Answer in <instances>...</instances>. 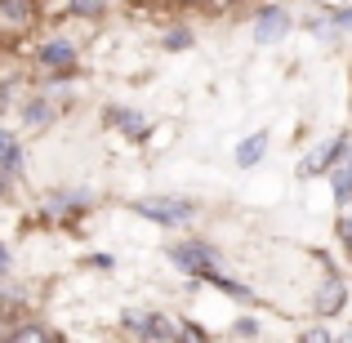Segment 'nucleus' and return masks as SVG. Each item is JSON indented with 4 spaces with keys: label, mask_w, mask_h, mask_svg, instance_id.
<instances>
[{
    "label": "nucleus",
    "mask_w": 352,
    "mask_h": 343,
    "mask_svg": "<svg viewBox=\"0 0 352 343\" xmlns=\"http://www.w3.org/2000/svg\"><path fill=\"white\" fill-rule=\"evenodd\" d=\"M134 214L152 219V223H161V228H174V223H188V219L197 214V206H192V201H134Z\"/></svg>",
    "instance_id": "obj_1"
},
{
    "label": "nucleus",
    "mask_w": 352,
    "mask_h": 343,
    "mask_svg": "<svg viewBox=\"0 0 352 343\" xmlns=\"http://www.w3.org/2000/svg\"><path fill=\"white\" fill-rule=\"evenodd\" d=\"M170 258L183 267V272H214L210 263H219V254H214V245H206V241H183V245H174L170 250Z\"/></svg>",
    "instance_id": "obj_2"
},
{
    "label": "nucleus",
    "mask_w": 352,
    "mask_h": 343,
    "mask_svg": "<svg viewBox=\"0 0 352 343\" xmlns=\"http://www.w3.org/2000/svg\"><path fill=\"white\" fill-rule=\"evenodd\" d=\"M344 147H348V138H344V134H335L326 147H317V152H312V161H303V174H317V170H326V165H335Z\"/></svg>",
    "instance_id": "obj_3"
},
{
    "label": "nucleus",
    "mask_w": 352,
    "mask_h": 343,
    "mask_svg": "<svg viewBox=\"0 0 352 343\" xmlns=\"http://www.w3.org/2000/svg\"><path fill=\"white\" fill-rule=\"evenodd\" d=\"M285 27H290V18H285L281 9H263V14H258V27H254V41L267 45V41H276Z\"/></svg>",
    "instance_id": "obj_4"
},
{
    "label": "nucleus",
    "mask_w": 352,
    "mask_h": 343,
    "mask_svg": "<svg viewBox=\"0 0 352 343\" xmlns=\"http://www.w3.org/2000/svg\"><path fill=\"white\" fill-rule=\"evenodd\" d=\"M107 120H112L116 129H125L129 138H147V120L138 112H129V107H107Z\"/></svg>",
    "instance_id": "obj_5"
},
{
    "label": "nucleus",
    "mask_w": 352,
    "mask_h": 343,
    "mask_svg": "<svg viewBox=\"0 0 352 343\" xmlns=\"http://www.w3.org/2000/svg\"><path fill=\"white\" fill-rule=\"evenodd\" d=\"M339 308H344V281L330 276V281L321 285V294H317V312H321V317H330V312H339Z\"/></svg>",
    "instance_id": "obj_6"
},
{
    "label": "nucleus",
    "mask_w": 352,
    "mask_h": 343,
    "mask_svg": "<svg viewBox=\"0 0 352 343\" xmlns=\"http://www.w3.org/2000/svg\"><path fill=\"white\" fill-rule=\"evenodd\" d=\"M263 147H267V134H254V138H245V143L236 147V165H241V170L258 165V161H263Z\"/></svg>",
    "instance_id": "obj_7"
},
{
    "label": "nucleus",
    "mask_w": 352,
    "mask_h": 343,
    "mask_svg": "<svg viewBox=\"0 0 352 343\" xmlns=\"http://www.w3.org/2000/svg\"><path fill=\"white\" fill-rule=\"evenodd\" d=\"M41 63L45 67H67V63H76V49H72L67 41H54V45L41 49Z\"/></svg>",
    "instance_id": "obj_8"
},
{
    "label": "nucleus",
    "mask_w": 352,
    "mask_h": 343,
    "mask_svg": "<svg viewBox=\"0 0 352 343\" xmlns=\"http://www.w3.org/2000/svg\"><path fill=\"white\" fill-rule=\"evenodd\" d=\"M27 18H32V0H0V23L23 27Z\"/></svg>",
    "instance_id": "obj_9"
},
{
    "label": "nucleus",
    "mask_w": 352,
    "mask_h": 343,
    "mask_svg": "<svg viewBox=\"0 0 352 343\" xmlns=\"http://www.w3.org/2000/svg\"><path fill=\"white\" fill-rule=\"evenodd\" d=\"M335 197L339 201H352V156H348V165H339V170H335Z\"/></svg>",
    "instance_id": "obj_10"
},
{
    "label": "nucleus",
    "mask_w": 352,
    "mask_h": 343,
    "mask_svg": "<svg viewBox=\"0 0 352 343\" xmlns=\"http://www.w3.org/2000/svg\"><path fill=\"white\" fill-rule=\"evenodd\" d=\"M0 165H5V170H18V143L9 134H0Z\"/></svg>",
    "instance_id": "obj_11"
},
{
    "label": "nucleus",
    "mask_w": 352,
    "mask_h": 343,
    "mask_svg": "<svg viewBox=\"0 0 352 343\" xmlns=\"http://www.w3.org/2000/svg\"><path fill=\"white\" fill-rule=\"evenodd\" d=\"M103 9H107V0H72V14H85V18L103 14Z\"/></svg>",
    "instance_id": "obj_12"
},
{
    "label": "nucleus",
    "mask_w": 352,
    "mask_h": 343,
    "mask_svg": "<svg viewBox=\"0 0 352 343\" xmlns=\"http://www.w3.org/2000/svg\"><path fill=\"white\" fill-rule=\"evenodd\" d=\"M299 343H339V339L330 335V330H321V326H317V330H303V339H299Z\"/></svg>",
    "instance_id": "obj_13"
},
{
    "label": "nucleus",
    "mask_w": 352,
    "mask_h": 343,
    "mask_svg": "<svg viewBox=\"0 0 352 343\" xmlns=\"http://www.w3.org/2000/svg\"><path fill=\"white\" fill-rule=\"evenodd\" d=\"M14 343H45V330H36V326H32V330H23V335H18Z\"/></svg>",
    "instance_id": "obj_14"
},
{
    "label": "nucleus",
    "mask_w": 352,
    "mask_h": 343,
    "mask_svg": "<svg viewBox=\"0 0 352 343\" xmlns=\"http://www.w3.org/2000/svg\"><path fill=\"white\" fill-rule=\"evenodd\" d=\"M188 41H192L188 32H170V36H165V45H170V49H179V45H188Z\"/></svg>",
    "instance_id": "obj_15"
},
{
    "label": "nucleus",
    "mask_w": 352,
    "mask_h": 343,
    "mask_svg": "<svg viewBox=\"0 0 352 343\" xmlns=\"http://www.w3.org/2000/svg\"><path fill=\"white\" fill-rule=\"evenodd\" d=\"M183 335H188V343H206V339H201V330H197V326H183Z\"/></svg>",
    "instance_id": "obj_16"
},
{
    "label": "nucleus",
    "mask_w": 352,
    "mask_h": 343,
    "mask_svg": "<svg viewBox=\"0 0 352 343\" xmlns=\"http://www.w3.org/2000/svg\"><path fill=\"white\" fill-rule=\"evenodd\" d=\"M339 232H344V241H348V250H352V219H344V228H339Z\"/></svg>",
    "instance_id": "obj_17"
},
{
    "label": "nucleus",
    "mask_w": 352,
    "mask_h": 343,
    "mask_svg": "<svg viewBox=\"0 0 352 343\" xmlns=\"http://www.w3.org/2000/svg\"><path fill=\"white\" fill-rule=\"evenodd\" d=\"M339 343H352V330H348V335H339Z\"/></svg>",
    "instance_id": "obj_18"
},
{
    "label": "nucleus",
    "mask_w": 352,
    "mask_h": 343,
    "mask_svg": "<svg viewBox=\"0 0 352 343\" xmlns=\"http://www.w3.org/2000/svg\"><path fill=\"white\" fill-rule=\"evenodd\" d=\"M0 192H5V179H0Z\"/></svg>",
    "instance_id": "obj_19"
}]
</instances>
